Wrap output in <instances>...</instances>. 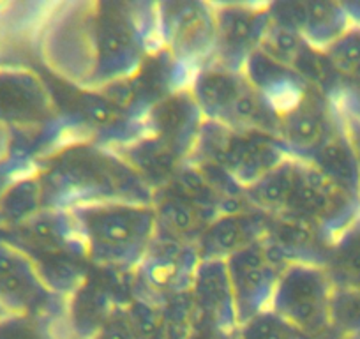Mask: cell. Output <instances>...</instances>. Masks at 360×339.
<instances>
[{
    "instance_id": "30bf717a",
    "label": "cell",
    "mask_w": 360,
    "mask_h": 339,
    "mask_svg": "<svg viewBox=\"0 0 360 339\" xmlns=\"http://www.w3.org/2000/svg\"><path fill=\"white\" fill-rule=\"evenodd\" d=\"M216 23L214 60L231 71H242L262 44L269 29L270 2H210Z\"/></svg>"
},
{
    "instance_id": "8fae6325",
    "label": "cell",
    "mask_w": 360,
    "mask_h": 339,
    "mask_svg": "<svg viewBox=\"0 0 360 339\" xmlns=\"http://www.w3.org/2000/svg\"><path fill=\"white\" fill-rule=\"evenodd\" d=\"M226 267L233 288L237 325L270 309L276 285L286 265L263 238L228 257Z\"/></svg>"
},
{
    "instance_id": "3957f363",
    "label": "cell",
    "mask_w": 360,
    "mask_h": 339,
    "mask_svg": "<svg viewBox=\"0 0 360 339\" xmlns=\"http://www.w3.org/2000/svg\"><path fill=\"white\" fill-rule=\"evenodd\" d=\"M82 257L108 271H138L158 231L154 203L99 202L68 210Z\"/></svg>"
},
{
    "instance_id": "4316f807",
    "label": "cell",
    "mask_w": 360,
    "mask_h": 339,
    "mask_svg": "<svg viewBox=\"0 0 360 339\" xmlns=\"http://www.w3.org/2000/svg\"><path fill=\"white\" fill-rule=\"evenodd\" d=\"M330 325L342 334H360V288H334Z\"/></svg>"
},
{
    "instance_id": "d6986e66",
    "label": "cell",
    "mask_w": 360,
    "mask_h": 339,
    "mask_svg": "<svg viewBox=\"0 0 360 339\" xmlns=\"http://www.w3.org/2000/svg\"><path fill=\"white\" fill-rule=\"evenodd\" d=\"M323 53L334 75L332 101L346 119L360 122V27H349Z\"/></svg>"
},
{
    "instance_id": "9a60e30c",
    "label": "cell",
    "mask_w": 360,
    "mask_h": 339,
    "mask_svg": "<svg viewBox=\"0 0 360 339\" xmlns=\"http://www.w3.org/2000/svg\"><path fill=\"white\" fill-rule=\"evenodd\" d=\"M188 293L193 304L195 320L205 321L223 331L235 332L237 311H235L233 288H231L226 260H217V258L200 260L193 272Z\"/></svg>"
},
{
    "instance_id": "7402d4cb",
    "label": "cell",
    "mask_w": 360,
    "mask_h": 339,
    "mask_svg": "<svg viewBox=\"0 0 360 339\" xmlns=\"http://www.w3.org/2000/svg\"><path fill=\"white\" fill-rule=\"evenodd\" d=\"M325 269L334 288H360V216L332 242Z\"/></svg>"
},
{
    "instance_id": "f546056e",
    "label": "cell",
    "mask_w": 360,
    "mask_h": 339,
    "mask_svg": "<svg viewBox=\"0 0 360 339\" xmlns=\"http://www.w3.org/2000/svg\"><path fill=\"white\" fill-rule=\"evenodd\" d=\"M346 124H348L349 136H352L353 145H355L356 155H359V166H360V122H355V120L346 119Z\"/></svg>"
},
{
    "instance_id": "5bb4252c",
    "label": "cell",
    "mask_w": 360,
    "mask_h": 339,
    "mask_svg": "<svg viewBox=\"0 0 360 339\" xmlns=\"http://www.w3.org/2000/svg\"><path fill=\"white\" fill-rule=\"evenodd\" d=\"M272 20L297 30L314 50L325 51L352 27L345 6L328 0L270 2Z\"/></svg>"
},
{
    "instance_id": "5b68a950",
    "label": "cell",
    "mask_w": 360,
    "mask_h": 339,
    "mask_svg": "<svg viewBox=\"0 0 360 339\" xmlns=\"http://www.w3.org/2000/svg\"><path fill=\"white\" fill-rule=\"evenodd\" d=\"M288 155L278 136L259 131L231 129L205 120L188 162L217 166L237 182L238 188L245 189Z\"/></svg>"
},
{
    "instance_id": "4dcf8cb0",
    "label": "cell",
    "mask_w": 360,
    "mask_h": 339,
    "mask_svg": "<svg viewBox=\"0 0 360 339\" xmlns=\"http://www.w3.org/2000/svg\"><path fill=\"white\" fill-rule=\"evenodd\" d=\"M314 339H360V334H342V332L330 328V331H327L325 334L318 335Z\"/></svg>"
},
{
    "instance_id": "83f0119b",
    "label": "cell",
    "mask_w": 360,
    "mask_h": 339,
    "mask_svg": "<svg viewBox=\"0 0 360 339\" xmlns=\"http://www.w3.org/2000/svg\"><path fill=\"white\" fill-rule=\"evenodd\" d=\"M37 170V159L25 151L13 147L0 158V200L4 198L8 189L22 177L34 174Z\"/></svg>"
},
{
    "instance_id": "44dd1931",
    "label": "cell",
    "mask_w": 360,
    "mask_h": 339,
    "mask_svg": "<svg viewBox=\"0 0 360 339\" xmlns=\"http://www.w3.org/2000/svg\"><path fill=\"white\" fill-rule=\"evenodd\" d=\"M297 170H299V159L292 155L283 159L258 182L244 189L248 205L269 217L285 216L295 189Z\"/></svg>"
},
{
    "instance_id": "8992f818",
    "label": "cell",
    "mask_w": 360,
    "mask_h": 339,
    "mask_svg": "<svg viewBox=\"0 0 360 339\" xmlns=\"http://www.w3.org/2000/svg\"><path fill=\"white\" fill-rule=\"evenodd\" d=\"M332 286L323 265L288 264L276 285L270 311L292 325L304 339H314L330 331Z\"/></svg>"
},
{
    "instance_id": "ac0fdd59",
    "label": "cell",
    "mask_w": 360,
    "mask_h": 339,
    "mask_svg": "<svg viewBox=\"0 0 360 339\" xmlns=\"http://www.w3.org/2000/svg\"><path fill=\"white\" fill-rule=\"evenodd\" d=\"M242 72L278 119L292 110L311 89L295 69L274 60L259 48L248 58Z\"/></svg>"
},
{
    "instance_id": "277c9868",
    "label": "cell",
    "mask_w": 360,
    "mask_h": 339,
    "mask_svg": "<svg viewBox=\"0 0 360 339\" xmlns=\"http://www.w3.org/2000/svg\"><path fill=\"white\" fill-rule=\"evenodd\" d=\"M155 27L161 53L172 65L173 89H184L193 75L216 53L212 4L200 0H166L155 4Z\"/></svg>"
},
{
    "instance_id": "52a82bcc",
    "label": "cell",
    "mask_w": 360,
    "mask_h": 339,
    "mask_svg": "<svg viewBox=\"0 0 360 339\" xmlns=\"http://www.w3.org/2000/svg\"><path fill=\"white\" fill-rule=\"evenodd\" d=\"M0 306L8 313L46 320L65 332L68 297L48 285L29 251L9 241H0Z\"/></svg>"
},
{
    "instance_id": "4fadbf2b",
    "label": "cell",
    "mask_w": 360,
    "mask_h": 339,
    "mask_svg": "<svg viewBox=\"0 0 360 339\" xmlns=\"http://www.w3.org/2000/svg\"><path fill=\"white\" fill-rule=\"evenodd\" d=\"M342 120L345 115L334 101L311 87L292 110L279 117V140L292 158L309 161Z\"/></svg>"
},
{
    "instance_id": "2e32d148",
    "label": "cell",
    "mask_w": 360,
    "mask_h": 339,
    "mask_svg": "<svg viewBox=\"0 0 360 339\" xmlns=\"http://www.w3.org/2000/svg\"><path fill=\"white\" fill-rule=\"evenodd\" d=\"M269 219V216L252 209L219 214L203 228L196 241L200 260H226L233 252L262 241L266 234Z\"/></svg>"
},
{
    "instance_id": "1f68e13d",
    "label": "cell",
    "mask_w": 360,
    "mask_h": 339,
    "mask_svg": "<svg viewBox=\"0 0 360 339\" xmlns=\"http://www.w3.org/2000/svg\"><path fill=\"white\" fill-rule=\"evenodd\" d=\"M6 313H8V311H6V309H4V307L0 306V316H2V314H6Z\"/></svg>"
},
{
    "instance_id": "7a4b0ae2",
    "label": "cell",
    "mask_w": 360,
    "mask_h": 339,
    "mask_svg": "<svg viewBox=\"0 0 360 339\" xmlns=\"http://www.w3.org/2000/svg\"><path fill=\"white\" fill-rule=\"evenodd\" d=\"M43 209L99 202L154 203L155 191L119 151L90 136L72 138L37 159Z\"/></svg>"
},
{
    "instance_id": "484cf974",
    "label": "cell",
    "mask_w": 360,
    "mask_h": 339,
    "mask_svg": "<svg viewBox=\"0 0 360 339\" xmlns=\"http://www.w3.org/2000/svg\"><path fill=\"white\" fill-rule=\"evenodd\" d=\"M233 339H304L297 328L286 324L274 311H262L256 316L249 318L244 324L237 325Z\"/></svg>"
},
{
    "instance_id": "ffe728a7",
    "label": "cell",
    "mask_w": 360,
    "mask_h": 339,
    "mask_svg": "<svg viewBox=\"0 0 360 339\" xmlns=\"http://www.w3.org/2000/svg\"><path fill=\"white\" fill-rule=\"evenodd\" d=\"M307 162L360 202V166L355 145L349 136L346 117L332 136L314 152Z\"/></svg>"
},
{
    "instance_id": "7c38bea8",
    "label": "cell",
    "mask_w": 360,
    "mask_h": 339,
    "mask_svg": "<svg viewBox=\"0 0 360 339\" xmlns=\"http://www.w3.org/2000/svg\"><path fill=\"white\" fill-rule=\"evenodd\" d=\"M143 134L161 141L182 162H188L198 141L203 119L188 87L165 92L143 115Z\"/></svg>"
},
{
    "instance_id": "ba28073f",
    "label": "cell",
    "mask_w": 360,
    "mask_h": 339,
    "mask_svg": "<svg viewBox=\"0 0 360 339\" xmlns=\"http://www.w3.org/2000/svg\"><path fill=\"white\" fill-rule=\"evenodd\" d=\"M359 216L360 202L355 196L332 182L316 166L299 159L295 189L281 217L309 224L332 244Z\"/></svg>"
},
{
    "instance_id": "6da1fadb",
    "label": "cell",
    "mask_w": 360,
    "mask_h": 339,
    "mask_svg": "<svg viewBox=\"0 0 360 339\" xmlns=\"http://www.w3.org/2000/svg\"><path fill=\"white\" fill-rule=\"evenodd\" d=\"M44 68L79 92L136 78L161 53L155 4L72 0L48 6L34 29Z\"/></svg>"
},
{
    "instance_id": "e0dca14e",
    "label": "cell",
    "mask_w": 360,
    "mask_h": 339,
    "mask_svg": "<svg viewBox=\"0 0 360 339\" xmlns=\"http://www.w3.org/2000/svg\"><path fill=\"white\" fill-rule=\"evenodd\" d=\"M249 85L242 71H231L210 62L193 75L188 89L195 98L203 119L230 126L238 99Z\"/></svg>"
},
{
    "instance_id": "603a6c76",
    "label": "cell",
    "mask_w": 360,
    "mask_h": 339,
    "mask_svg": "<svg viewBox=\"0 0 360 339\" xmlns=\"http://www.w3.org/2000/svg\"><path fill=\"white\" fill-rule=\"evenodd\" d=\"M43 210L37 170L16 181L0 200V230H16Z\"/></svg>"
},
{
    "instance_id": "d4e9b609",
    "label": "cell",
    "mask_w": 360,
    "mask_h": 339,
    "mask_svg": "<svg viewBox=\"0 0 360 339\" xmlns=\"http://www.w3.org/2000/svg\"><path fill=\"white\" fill-rule=\"evenodd\" d=\"M0 339H68L57 325L22 313L0 316Z\"/></svg>"
},
{
    "instance_id": "9c48e42d",
    "label": "cell",
    "mask_w": 360,
    "mask_h": 339,
    "mask_svg": "<svg viewBox=\"0 0 360 339\" xmlns=\"http://www.w3.org/2000/svg\"><path fill=\"white\" fill-rule=\"evenodd\" d=\"M53 92L36 71L0 65V127L11 134H36L60 119Z\"/></svg>"
},
{
    "instance_id": "cb8c5ba5",
    "label": "cell",
    "mask_w": 360,
    "mask_h": 339,
    "mask_svg": "<svg viewBox=\"0 0 360 339\" xmlns=\"http://www.w3.org/2000/svg\"><path fill=\"white\" fill-rule=\"evenodd\" d=\"M306 46L307 43L297 30L272 20L265 36H263L259 50L274 58V60L281 62L288 68H293Z\"/></svg>"
},
{
    "instance_id": "f1b7e54d",
    "label": "cell",
    "mask_w": 360,
    "mask_h": 339,
    "mask_svg": "<svg viewBox=\"0 0 360 339\" xmlns=\"http://www.w3.org/2000/svg\"><path fill=\"white\" fill-rule=\"evenodd\" d=\"M186 339H233V332L223 331V328H217L214 325L193 318V325Z\"/></svg>"
}]
</instances>
